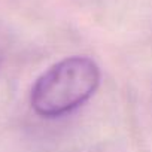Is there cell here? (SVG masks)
<instances>
[{"label": "cell", "instance_id": "obj_1", "mask_svg": "<svg viewBox=\"0 0 152 152\" xmlns=\"http://www.w3.org/2000/svg\"><path fill=\"white\" fill-rule=\"evenodd\" d=\"M100 79V69L93 58L67 57L36 79L30 93L31 109L42 118L67 115L93 97Z\"/></svg>", "mask_w": 152, "mask_h": 152}, {"label": "cell", "instance_id": "obj_2", "mask_svg": "<svg viewBox=\"0 0 152 152\" xmlns=\"http://www.w3.org/2000/svg\"><path fill=\"white\" fill-rule=\"evenodd\" d=\"M9 43H11V34L9 30L0 23V64L5 60V55L9 49Z\"/></svg>", "mask_w": 152, "mask_h": 152}, {"label": "cell", "instance_id": "obj_3", "mask_svg": "<svg viewBox=\"0 0 152 152\" xmlns=\"http://www.w3.org/2000/svg\"><path fill=\"white\" fill-rule=\"evenodd\" d=\"M75 152H115V148H112L109 145H100V146H93V148H88V149L75 151Z\"/></svg>", "mask_w": 152, "mask_h": 152}]
</instances>
